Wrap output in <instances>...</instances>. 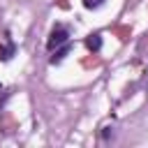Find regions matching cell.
<instances>
[{
    "label": "cell",
    "mask_w": 148,
    "mask_h": 148,
    "mask_svg": "<svg viewBox=\"0 0 148 148\" xmlns=\"http://www.w3.org/2000/svg\"><path fill=\"white\" fill-rule=\"evenodd\" d=\"M67 42H69V30H67L65 25H56V28L51 30L49 39H46V49H49V51H56L58 46H62V44H67Z\"/></svg>",
    "instance_id": "cell-1"
},
{
    "label": "cell",
    "mask_w": 148,
    "mask_h": 148,
    "mask_svg": "<svg viewBox=\"0 0 148 148\" xmlns=\"http://www.w3.org/2000/svg\"><path fill=\"white\" fill-rule=\"evenodd\" d=\"M14 53H16L14 42H12V39H5V44H0V60H5V62H7Z\"/></svg>",
    "instance_id": "cell-2"
},
{
    "label": "cell",
    "mask_w": 148,
    "mask_h": 148,
    "mask_svg": "<svg viewBox=\"0 0 148 148\" xmlns=\"http://www.w3.org/2000/svg\"><path fill=\"white\" fill-rule=\"evenodd\" d=\"M86 46H88L92 53H97V51L102 49V35H97V32H95V35H88V37H86Z\"/></svg>",
    "instance_id": "cell-3"
},
{
    "label": "cell",
    "mask_w": 148,
    "mask_h": 148,
    "mask_svg": "<svg viewBox=\"0 0 148 148\" xmlns=\"http://www.w3.org/2000/svg\"><path fill=\"white\" fill-rule=\"evenodd\" d=\"M67 53H69V42H67V44H62V46H60V49H58V51L51 56V65H58V62H62V58H65Z\"/></svg>",
    "instance_id": "cell-4"
},
{
    "label": "cell",
    "mask_w": 148,
    "mask_h": 148,
    "mask_svg": "<svg viewBox=\"0 0 148 148\" xmlns=\"http://www.w3.org/2000/svg\"><path fill=\"white\" fill-rule=\"evenodd\" d=\"M102 2H104V0H83V7H86V9H97Z\"/></svg>",
    "instance_id": "cell-5"
}]
</instances>
